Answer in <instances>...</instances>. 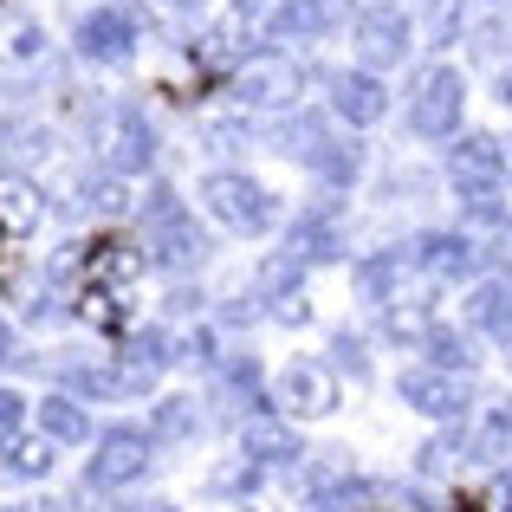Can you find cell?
I'll return each instance as SVG.
<instances>
[{"label":"cell","mask_w":512,"mask_h":512,"mask_svg":"<svg viewBox=\"0 0 512 512\" xmlns=\"http://www.w3.org/2000/svg\"><path fill=\"white\" fill-rule=\"evenodd\" d=\"M85 143L98 156V169H111V175H143L156 163V130L137 104H104L85 124Z\"/></svg>","instance_id":"cell-1"},{"label":"cell","mask_w":512,"mask_h":512,"mask_svg":"<svg viewBox=\"0 0 512 512\" xmlns=\"http://www.w3.org/2000/svg\"><path fill=\"white\" fill-rule=\"evenodd\" d=\"M461 104H467V78L448 59L422 65L415 85H409V130L428 143H454L461 137Z\"/></svg>","instance_id":"cell-2"},{"label":"cell","mask_w":512,"mask_h":512,"mask_svg":"<svg viewBox=\"0 0 512 512\" xmlns=\"http://www.w3.org/2000/svg\"><path fill=\"white\" fill-rule=\"evenodd\" d=\"M312 72L292 52H253V59L234 65V104L240 111H292L305 98Z\"/></svg>","instance_id":"cell-3"},{"label":"cell","mask_w":512,"mask_h":512,"mask_svg":"<svg viewBox=\"0 0 512 512\" xmlns=\"http://www.w3.org/2000/svg\"><path fill=\"white\" fill-rule=\"evenodd\" d=\"M201 201H208V214L221 227H234V234H266V227H279L273 188L253 182L247 169H214L208 182H201Z\"/></svg>","instance_id":"cell-4"},{"label":"cell","mask_w":512,"mask_h":512,"mask_svg":"<svg viewBox=\"0 0 512 512\" xmlns=\"http://www.w3.org/2000/svg\"><path fill=\"white\" fill-rule=\"evenodd\" d=\"M350 46H357V65H363V72L383 78L389 65L409 59V46H415V20H409L402 7H389V0H376V7H363V13H357V26H350Z\"/></svg>","instance_id":"cell-5"},{"label":"cell","mask_w":512,"mask_h":512,"mask_svg":"<svg viewBox=\"0 0 512 512\" xmlns=\"http://www.w3.org/2000/svg\"><path fill=\"white\" fill-rule=\"evenodd\" d=\"M409 260H415V273H422V279L448 286V279H480L487 247H480L474 234H461V227H428V234L409 240Z\"/></svg>","instance_id":"cell-6"},{"label":"cell","mask_w":512,"mask_h":512,"mask_svg":"<svg viewBox=\"0 0 512 512\" xmlns=\"http://www.w3.org/2000/svg\"><path fill=\"white\" fill-rule=\"evenodd\" d=\"M137 46H143V13L124 7V0L91 7L85 20H78V52H85L91 65H124Z\"/></svg>","instance_id":"cell-7"},{"label":"cell","mask_w":512,"mask_h":512,"mask_svg":"<svg viewBox=\"0 0 512 512\" xmlns=\"http://www.w3.org/2000/svg\"><path fill=\"white\" fill-rule=\"evenodd\" d=\"M448 182L461 195H493L506 182V143L487 137V130H461L448 143Z\"/></svg>","instance_id":"cell-8"},{"label":"cell","mask_w":512,"mask_h":512,"mask_svg":"<svg viewBox=\"0 0 512 512\" xmlns=\"http://www.w3.org/2000/svg\"><path fill=\"white\" fill-rule=\"evenodd\" d=\"M273 396H279V409H292V415H331L344 389H338V370H331L325 357H292L286 370H279Z\"/></svg>","instance_id":"cell-9"},{"label":"cell","mask_w":512,"mask_h":512,"mask_svg":"<svg viewBox=\"0 0 512 512\" xmlns=\"http://www.w3.org/2000/svg\"><path fill=\"white\" fill-rule=\"evenodd\" d=\"M150 435H137V428H111V435L98 441V454H91L85 467V487L91 493H117L130 487V480H143V467H150Z\"/></svg>","instance_id":"cell-10"},{"label":"cell","mask_w":512,"mask_h":512,"mask_svg":"<svg viewBox=\"0 0 512 512\" xmlns=\"http://www.w3.org/2000/svg\"><path fill=\"white\" fill-rule=\"evenodd\" d=\"M396 396L409 402V409H422L428 422H461L467 415V376H448V370H435V363H415V370L396 376Z\"/></svg>","instance_id":"cell-11"},{"label":"cell","mask_w":512,"mask_h":512,"mask_svg":"<svg viewBox=\"0 0 512 512\" xmlns=\"http://www.w3.org/2000/svg\"><path fill=\"white\" fill-rule=\"evenodd\" d=\"M331 111H338V124H350V130L383 124L389 117V85L376 72H363V65H350V72L331 78Z\"/></svg>","instance_id":"cell-12"},{"label":"cell","mask_w":512,"mask_h":512,"mask_svg":"<svg viewBox=\"0 0 512 512\" xmlns=\"http://www.w3.org/2000/svg\"><path fill=\"white\" fill-rule=\"evenodd\" d=\"M467 325L512 344V266H493V273L474 279V292H467Z\"/></svg>","instance_id":"cell-13"},{"label":"cell","mask_w":512,"mask_h":512,"mask_svg":"<svg viewBox=\"0 0 512 512\" xmlns=\"http://www.w3.org/2000/svg\"><path fill=\"white\" fill-rule=\"evenodd\" d=\"M240 461L247 467H299V435H292L279 415H253L247 428H240Z\"/></svg>","instance_id":"cell-14"},{"label":"cell","mask_w":512,"mask_h":512,"mask_svg":"<svg viewBox=\"0 0 512 512\" xmlns=\"http://www.w3.org/2000/svg\"><path fill=\"white\" fill-rule=\"evenodd\" d=\"M383 331H389L396 344H415V350H422V344L441 331V305H435V292H396V299L383 305Z\"/></svg>","instance_id":"cell-15"},{"label":"cell","mask_w":512,"mask_h":512,"mask_svg":"<svg viewBox=\"0 0 512 512\" xmlns=\"http://www.w3.org/2000/svg\"><path fill=\"white\" fill-rule=\"evenodd\" d=\"M338 20H344V0H273V13H266V26L279 39H318Z\"/></svg>","instance_id":"cell-16"},{"label":"cell","mask_w":512,"mask_h":512,"mask_svg":"<svg viewBox=\"0 0 512 512\" xmlns=\"http://www.w3.org/2000/svg\"><path fill=\"white\" fill-rule=\"evenodd\" d=\"M338 208H305L299 221H292V260L299 266H312V260H338Z\"/></svg>","instance_id":"cell-17"},{"label":"cell","mask_w":512,"mask_h":512,"mask_svg":"<svg viewBox=\"0 0 512 512\" xmlns=\"http://www.w3.org/2000/svg\"><path fill=\"white\" fill-rule=\"evenodd\" d=\"M247 13L253 7H234V13H221V20H208V26H201V39H195V46H201V59H253V20H247Z\"/></svg>","instance_id":"cell-18"},{"label":"cell","mask_w":512,"mask_h":512,"mask_svg":"<svg viewBox=\"0 0 512 512\" xmlns=\"http://www.w3.org/2000/svg\"><path fill=\"white\" fill-rule=\"evenodd\" d=\"M474 59L493 72V91H500V104H512V20L474 26Z\"/></svg>","instance_id":"cell-19"},{"label":"cell","mask_w":512,"mask_h":512,"mask_svg":"<svg viewBox=\"0 0 512 512\" xmlns=\"http://www.w3.org/2000/svg\"><path fill=\"white\" fill-rule=\"evenodd\" d=\"M78 201H85L91 214H130V208H137V188H130V175L98 169V175H85V182H78Z\"/></svg>","instance_id":"cell-20"},{"label":"cell","mask_w":512,"mask_h":512,"mask_svg":"<svg viewBox=\"0 0 512 512\" xmlns=\"http://www.w3.org/2000/svg\"><path fill=\"white\" fill-rule=\"evenodd\" d=\"M39 428L52 441H91V409L78 396H46L39 402Z\"/></svg>","instance_id":"cell-21"},{"label":"cell","mask_w":512,"mask_h":512,"mask_svg":"<svg viewBox=\"0 0 512 512\" xmlns=\"http://www.w3.org/2000/svg\"><path fill=\"white\" fill-rule=\"evenodd\" d=\"M305 169H312L318 182H331V188H350V182H357V169H363V150H357V143H344V137H331Z\"/></svg>","instance_id":"cell-22"},{"label":"cell","mask_w":512,"mask_h":512,"mask_svg":"<svg viewBox=\"0 0 512 512\" xmlns=\"http://www.w3.org/2000/svg\"><path fill=\"white\" fill-rule=\"evenodd\" d=\"M422 350H428V363H435V370H448V376H474V363H480L474 357V338H467V331H448V325H441Z\"/></svg>","instance_id":"cell-23"},{"label":"cell","mask_w":512,"mask_h":512,"mask_svg":"<svg viewBox=\"0 0 512 512\" xmlns=\"http://www.w3.org/2000/svg\"><path fill=\"white\" fill-rule=\"evenodd\" d=\"M195 402L188 396H169V402H156V415H150V441H188L195 435Z\"/></svg>","instance_id":"cell-24"},{"label":"cell","mask_w":512,"mask_h":512,"mask_svg":"<svg viewBox=\"0 0 512 512\" xmlns=\"http://www.w3.org/2000/svg\"><path fill=\"white\" fill-rule=\"evenodd\" d=\"M52 448H59V441H52V435H20V441H13V448H7V467H13V474H20V480H39V474H52Z\"/></svg>","instance_id":"cell-25"},{"label":"cell","mask_w":512,"mask_h":512,"mask_svg":"<svg viewBox=\"0 0 512 512\" xmlns=\"http://www.w3.org/2000/svg\"><path fill=\"white\" fill-rule=\"evenodd\" d=\"M33 221H39V188L7 182L0 188V227H33Z\"/></svg>","instance_id":"cell-26"},{"label":"cell","mask_w":512,"mask_h":512,"mask_svg":"<svg viewBox=\"0 0 512 512\" xmlns=\"http://www.w3.org/2000/svg\"><path fill=\"white\" fill-rule=\"evenodd\" d=\"M7 52H13V59H20V65L46 59V33H39L33 20H13V26H7Z\"/></svg>","instance_id":"cell-27"},{"label":"cell","mask_w":512,"mask_h":512,"mask_svg":"<svg viewBox=\"0 0 512 512\" xmlns=\"http://www.w3.org/2000/svg\"><path fill=\"white\" fill-rule=\"evenodd\" d=\"M461 454H467V441H461V435H454V441H448V435H435V441L422 448V474H448Z\"/></svg>","instance_id":"cell-28"},{"label":"cell","mask_w":512,"mask_h":512,"mask_svg":"<svg viewBox=\"0 0 512 512\" xmlns=\"http://www.w3.org/2000/svg\"><path fill=\"white\" fill-rule=\"evenodd\" d=\"M331 357H338L350 376H363V370H370V357H363V338H357V331H338V338H331Z\"/></svg>","instance_id":"cell-29"},{"label":"cell","mask_w":512,"mask_h":512,"mask_svg":"<svg viewBox=\"0 0 512 512\" xmlns=\"http://www.w3.org/2000/svg\"><path fill=\"white\" fill-rule=\"evenodd\" d=\"M208 143H214V150H240V143H247V117H214Z\"/></svg>","instance_id":"cell-30"},{"label":"cell","mask_w":512,"mask_h":512,"mask_svg":"<svg viewBox=\"0 0 512 512\" xmlns=\"http://www.w3.org/2000/svg\"><path fill=\"white\" fill-rule=\"evenodd\" d=\"M273 318H279V325H305V318H312L305 292H286V299H273Z\"/></svg>","instance_id":"cell-31"},{"label":"cell","mask_w":512,"mask_h":512,"mask_svg":"<svg viewBox=\"0 0 512 512\" xmlns=\"http://www.w3.org/2000/svg\"><path fill=\"white\" fill-rule=\"evenodd\" d=\"M20 415H26V402L13 396V389H0V441H7L13 428H20Z\"/></svg>","instance_id":"cell-32"},{"label":"cell","mask_w":512,"mask_h":512,"mask_svg":"<svg viewBox=\"0 0 512 512\" xmlns=\"http://www.w3.org/2000/svg\"><path fill=\"white\" fill-rule=\"evenodd\" d=\"M487 500H493V512H512V474L493 480V493H487Z\"/></svg>","instance_id":"cell-33"},{"label":"cell","mask_w":512,"mask_h":512,"mask_svg":"<svg viewBox=\"0 0 512 512\" xmlns=\"http://www.w3.org/2000/svg\"><path fill=\"white\" fill-rule=\"evenodd\" d=\"M124 512H175V506H163V500H156V506H124Z\"/></svg>","instance_id":"cell-34"},{"label":"cell","mask_w":512,"mask_h":512,"mask_svg":"<svg viewBox=\"0 0 512 512\" xmlns=\"http://www.w3.org/2000/svg\"><path fill=\"white\" fill-rule=\"evenodd\" d=\"M26 512H72V506H59V500H52V506H26Z\"/></svg>","instance_id":"cell-35"},{"label":"cell","mask_w":512,"mask_h":512,"mask_svg":"<svg viewBox=\"0 0 512 512\" xmlns=\"http://www.w3.org/2000/svg\"><path fill=\"white\" fill-rule=\"evenodd\" d=\"M0 363H7V318H0Z\"/></svg>","instance_id":"cell-36"},{"label":"cell","mask_w":512,"mask_h":512,"mask_svg":"<svg viewBox=\"0 0 512 512\" xmlns=\"http://www.w3.org/2000/svg\"><path fill=\"white\" fill-rule=\"evenodd\" d=\"M169 7H208V0H169Z\"/></svg>","instance_id":"cell-37"},{"label":"cell","mask_w":512,"mask_h":512,"mask_svg":"<svg viewBox=\"0 0 512 512\" xmlns=\"http://www.w3.org/2000/svg\"><path fill=\"white\" fill-rule=\"evenodd\" d=\"M506 182H512V137H506Z\"/></svg>","instance_id":"cell-38"},{"label":"cell","mask_w":512,"mask_h":512,"mask_svg":"<svg viewBox=\"0 0 512 512\" xmlns=\"http://www.w3.org/2000/svg\"><path fill=\"white\" fill-rule=\"evenodd\" d=\"M506 422H512V396H506Z\"/></svg>","instance_id":"cell-39"},{"label":"cell","mask_w":512,"mask_h":512,"mask_svg":"<svg viewBox=\"0 0 512 512\" xmlns=\"http://www.w3.org/2000/svg\"><path fill=\"white\" fill-rule=\"evenodd\" d=\"M240 7H260V0H240Z\"/></svg>","instance_id":"cell-40"},{"label":"cell","mask_w":512,"mask_h":512,"mask_svg":"<svg viewBox=\"0 0 512 512\" xmlns=\"http://www.w3.org/2000/svg\"><path fill=\"white\" fill-rule=\"evenodd\" d=\"M493 7H512V0H493Z\"/></svg>","instance_id":"cell-41"},{"label":"cell","mask_w":512,"mask_h":512,"mask_svg":"<svg viewBox=\"0 0 512 512\" xmlns=\"http://www.w3.org/2000/svg\"><path fill=\"white\" fill-rule=\"evenodd\" d=\"M13 512H26V506H13Z\"/></svg>","instance_id":"cell-42"}]
</instances>
